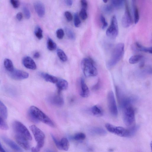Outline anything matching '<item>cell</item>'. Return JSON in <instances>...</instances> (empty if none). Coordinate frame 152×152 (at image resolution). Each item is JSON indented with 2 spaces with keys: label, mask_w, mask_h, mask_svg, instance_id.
<instances>
[{
  "label": "cell",
  "mask_w": 152,
  "mask_h": 152,
  "mask_svg": "<svg viewBox=\"0 0 152 152\" xmlns=\"http://www.w3.org/2000/svg\"><path fill=\"white\" fill-rule=\"evenodd\" d=\"M28 117L30 121L35 123L39 121L54 127L55 125L52 120L38 108L34 106H31L28 113Z\"/></svg>",
  "instance_id": "obj_1"
},
{
  "label": "cell",
  "mask_w": 152,
  "mask_h": 152,
  "mask_svg": "<svg viewBox=\"0 0 152 152\" xmlns=\"http://www.w3.org/2000/svg\"><path fill=\"white\" fill-rule=\"evenodd\" d=\"M124 45L122 43L117 44L115 47L106 66L109 69L114 66L121 60L124 52Z\"/></svg>",
  "instance_id": "obj_2"
},
{
  "label": "cell",
  "mask_w": 152,
  "mask_h": 152,
  "mask_svg": "<svg viewBox=\"0 0 152 152\" xmlns=\"http://www.w3.org/2000/svg\"><path fill=\"white\" fill-rule=\"evenodd\" d=\"M83 73L86 77H94L97 75L98 72L93 60L89 58H85L82 59L81 63Z\"/></svg>",
  "instance_id": "obj_3"
},
{
  "label": "cell",
  "mask_w": 152,
  "mask_h": 152,
  "mask_svg": "<svg viewBox=\"0 0 152 152\" xmlns=\"http://www.w3.org/2000/svg\"><path fill=\"white\" fill-rule=\"evenodd\" d=\"M12 128L15 134L23 137L28 140H31L32 137L29 131L22 123L15 121L12 123Z\"/></svg>",
  "instance_id": "obj_4"
},
{
  "label": "cell",
  "mask_w": 152,
  "mask_h": 152,
  "mask_svg": "<svg viewBox=\"0 0 152 152\" xmlns=\"http://www.w3.org/2000/svg\"><path fill=\"white\" fill-rule=\"evenodd\" d=\"M124 122L127 126H131L135 120V111L131 105H128L122 109Z\"/></svg>",
  "instance_id": "obj_5"
},
{
  "label": "cell",
  "mask_w": 152,
  "mask_h": 152,
  "mask_svg": "<svg viewBox=\"0 0 152 152\" xmlns=\"http://www.w3.org/2000/svg\"><path fill=\"white\" fill-rule=\"evenodd\" d=\"M105 126L109 132L118 136L127 137L131 135L129 130L123 127L115 126L108 123L105 124Z\"/></svg>",
  "instance_id": "obj_6"
},
{
  "label": "cell",
  "mask_w": 152,
  "mask_h": 152,
  "mask_svg": "<svg viewBox=\"0 0 152 152\" xmlns=\"http://www.w3.org/2000/svg\"><path fill=\"white\" fill-rule=\"evenodd\" d=\"M118 28L117 18L115 15L111 18L110 26L106 31L107 36L111 38H115L118 35Z\"/></svg>",
  "instance_id": "obj_7"
},
{
  "label": "cell",
  "mask_w": 152,
  "mask_h": 152,
  "mask_svg": "<svg viewBox=\"0 0 152 152\" xmlns=\"http://www.w3.org/2000/svg\"><path fill=\"white\" fill-rule=\"evenodd\" d=\"M107 102L110 113L113 116L116 117L118 114V110L114 94L112 91H109L107 94Z\"/></svg>",
  "instance_id": "obj_8"
},
{
  "label": "cell",
  "mask_w": 152,
  "mask_h": 152,
  "mask_svg": "<svg viewBox=\"0 0 152 152\" xmlns=\"http://www.w3.org/2000/svg\"><path fill=\"white\" fill-rule=\"evenodd\" d=\"M125 11L121 20L123 26L124 28L130 26L132 23V19L127 1H125Z\"/></svg>",
  "instance_id": "obj_9"
},
{
  "label": "cell",
  "mask_w": 152,
  "mask_h": 152,
  "mask_svg": "<svg viewBox=\"0 0 152 152\" xmlns=\"http://www.w3.org/2000/svg\"><path fill=\"white\" fill-rule=\"evenodd\" d=\"M35 140L37 144L44 145L45 135L44 133L35 125H33L30 127Z\"/></svg>",
  "instance_id": "obj_10"
},
{
  "label": "cell",
  "mask_w": 152,
  "mask_h": 152,
  "mask_svg": "<svg viewBox=\"0 0 152 152\" xmlns=\"http://www.w3.org/2000/svg\"><path fill=\"white\" fill-rule=\"evenodd\" d=\"M11 77L15 80H20L27 78L29 77V74L27 72L23 70L14 69L10 72Z\"/></svg>",
  "instance_id": "obj_11"
},
{
  "label": "cell",
  "mask_w": 152,
  "mask_h": 152,
  "mask_svg": "<svg viewBox=\"0 0 152 152\" xmlns=\"http://www.w3.org/2000/svg\"><path fill=\"white\" fill-rule=\"evenodd\" d=\"M49 101L51 104L57 106H62L64 103V100L60 93L54 94L50 97Z\"/></svg>",
  "instance_id": "obj_12"
},
{
  "label": "cell",
  "mask_w": 152,
  "mask_h": 152,
  "mask_svg": "<svg viewBox=\"0 0 152 152\" xmlns=\"http://www.w3.org/2000/svg\"><path fill=\"white\" fill-rule=\"evenodd\" d=\"M15 139L17 143L22 148L26 150H29L30 148V145L28 140L26 138L15 134Z\"/></svg>",
  "instance_id": "obj_13"
},
{
  "label": "cell",
  "mask_w": 152,
  "mask_h": 152,
  "mask_svg": "<svg viewBox=\"0 0 152 152\" xmlns=\"http://www.w3.org/2000/svg\"><path fill=\"white\" fill-rule=\"evenodd\" d=\"M22 63L24 66L27 68L35 70L37 68L36 63L33 59L30 57L26 56L23 59Z\"/></svg>",
  "instance_id": "obj_14"
},
{
  "label": "cell",
  "mask_w": 152,
  "mask_h": 152,
  "mask_svg": "<svg viewBox=\"0 0 152 152\" xmlns=\"http://www.w3.org/2000/svg\"><path fill=\"white\" fill-rule=\"evenodd\" d=\"M1 138L4 142L13 150L18 152H23L22 149L13 141L4 136Z\"/></svg>",
  "instance_id": "obj_15"
},
{
  "label": "cell",
  "mask_w": 152,
  "mask_h": 152,
  "mask_svg": "<svg viewBox=\"0 0 152 152\" xmlns=\"http://www.w3.org/2000/svg\"><path fill=\"white\" fill-rule=\"evenodd\" d=\"M80 94L82 97H88L89 95V89L85 82L83 78H81L80 80Z\"/></svg>",
  "instance_id": "obj_16"
},
{
  "label": "cell",
  "mask_w": 152,
  "mask_h": 152,
  "mask_svg": "<svg viewBox=\"0 0 152 152\" xmlns=\"http://www.w3.org/2000/svg\"><path fill=\"white\" fill-rule=\"evenodd\" d=\"M34 7L37 13L40 17H43L45 13V8L43 4L40 1H37L34 4Z\"/></svg>",
  "instance_id": "obj_17"
},
{
  "label": "cell",
  "mask_w": 152,
  "mask_h": 152,
  "mask_svg": "<svg viewBox=\"0 0 152 152\" xmlns=\"http://www.w3.org/2000/svg\"><path fill=\"white\" fill-rule=\"evenodd\" d=\"M56 86L58 89V92L60 93L62 90L66 89L68 87V83L64 79H58L56 83Z\"/></svg>",
  "instance_id": "obj_18"
},
{
  "label": "cell",
  "mask_w": 152,
  "mask_h": 152,
  "mask_svg": "<svg viewBox=\"0 0 152 152\" xmlns=\"http://www.w3.org/2000/svg\"><path fill=\"white\" fill-rule=\"evenodd\" d=\"M40 75L46 81L51 83H56L58 80L56 77L47 73H41Z\"/></svg>",
  "instance_id": "obj_19"
},
{
  "label": "cell",
  "mask_w": 152,
  "mask_h": 152,
  "mask_svg": "<svg viewBox=\"0 0 152 152\" xmlns=\"http://www.w3.org/2000/svg\"><path fill=\"white\" fill-rule=\"evenodd\" d=\"M91 112L93 115L97 117L102 116L103 114V111L99 106L95 105L91 108Z\"/></svg>",
  "instance_id": "obj_20"
},
{
  "label": "cell",
  "mask_w": 152,
  "mask_h": 152,
  "mask_svg": "<svg viewBox=\"0 0 152 152\" xmlns=\"http://www.w3.org/2000/svg\"><path fill=\"white\" fill-rule=\"evenodd\" d=\"M132 5L134 13V22L135 24H137L138 22L139 18V14L138 8L136 5L135 1H132Z\"/></svg>",
  "instance_id": "obj_21"
},
{
  "label": "cell",
  "mask_w": 152,
  "mask_h": 152,
  "mask_svg": "<svg viewBox=\"0 0 152 152\" xmlns=\"http://www.w3.org/2000/svg\"><path fill=\"white\" fill-rule=\"evenodd\" d=\"M4 65L6 70L10 72H12L14 69L13 63L9 59H4Z\"/></svg>",
  "instance_id": "obj_22"
},
{
  "label": "cell",
  "mask_w": 152,
  "mask_h": 152,
  "mask_svg": "<svg viewBox=\"0 0 152 152\" xmlns=\"http://www.w3.org/2000/svg\"><path fill=\"white\" fill-rule=\"evenodd\" d=\"M0 115L4 119H7L8 116L7 108L4 104L0 100Z\"/></svg>",
  "instance_id": "obj_23"
},
{
  "label": "cell",
  "mask_w": 152,
  "mask_h": 152,
  "mask_svg": "<svg viewBox=\"0 0 152 152\" xmlns=\"http://www.w3.org/2000/svg\"><path fill=\"white\" fill-rule=\"evenodd\" d=\"M111 5L113 8L120 9L122 7L125 5L124 0H111Z\"/></svg>",
  "instance_id": "obj_24"
},
{
  "label": "cell",
  "mask_w": 152,
  "mask_h": 152,
  "mask_svg": "<svg viewBox=\"0 0 152 152\" xmlns=\"http://www.w3.org/2000/svg\"><path fill=\"white\" fill-rule=\"evenodd\" d=\"M60 144L61 150L65 151H67L69 148V142L66 138H63L60 141Z\"/></svg>",
  "instance_id": "obj_25"
},
{
  "label": "cell",
  "mask_w": 152,
  "mask_h": 152,
  "mask_svg": "<svg viewBox=\"0 0 152 152\" xmlns=\"http://www.w3.org/2000/svg\"><path fill=\"white\" fill-rule=\"evenodd\" d=\"M136 46L140 51L151 54L152 53V47H145L138 42H136Z\"/></svg>",
  "instance_id": "obj_26"
},
{
  "label": "cell",
  "mask_w": 152,
  "mask_h": 152,
  "mask_svg": "<svg viewBox=\"0 0 152 152\" xmlns=\"http://www.w3.org/2000/svg\"><path fill=\"white\" fill-rule=\"evenodd\" d=\"M142 56L140 55H136L131 56L129 58V62L132 64L138 62L142 58Z\"/></svg>",
  "instance_id": "obj_27"
},
{
  "label": "cell",
  "mask_w": 152,
  "mask_h": 152,
  "mask_svg": "<svg viewBox=\"0 0 152 152\" xmlns=\"http://www.w3.org/2000/svg\"><path fill=\"white\" fill-rule=\"evenodd\" d=\"M47 47L50 51H53L57 47L56 43L50 38H48L47 41Z\"/></svg>",
  "instance_id": "obj_28"
},
{
  "label": "cell",
  "mask_w": 152,
  "mask_h": 152,
  "mask_svg": "<svg viewBox=\"0 0 152 152\" xmlns=\"http://www.w3.org/2000/svg\"><path fill=\"white\" fill-rule=\"evenodd\" d=\"M57 53L58 56L61 61L64 62L67 61V56L62 50L60 49H58Z\"/></svg>",
  "instance_id": "obj_29"
},
{
  "label": "cell",
  "mask_w": 152,
  "mask_h": 152,
  "mask_svg": "<svg viewBox=\"0 0 152 152\" xmlns=\"http://www.w3.org/2000/svg\"><path fill=\"white\" fill-rule=\"evenodd\" d=\"M65 31L67 37L70 39L74 40L75 38V33L70 28L66 27L65 28Z\"/></svg>",
  "instance_id": "obj_30"
},
{
  "label": "cell",
  "mask_w": 152,
  "mask_h": 152,
  "mask_svg": "<svg viewBox=\"0 0 152 152\" xmlns=\"http://www.w3.org/2000/svg\"><path fill=\"white\" fill-rule=\"evenodd\" d=\"M94 133L99 135H105L106 132L103 129L99 127H95L93 128L91 130Z\"/></svg>",
  "instance_id": "obj_31"
},
{
  "label": "cell",
  "mask_w": 152,
  "mask_h": 152,
  "mask_svg": "<svg viewBox=\"0 0 152 152\" xmlns=\"http://www.w3.org/2000/svg\"><path fill=\"white\" fill-rule=\"evenodd\" d=\"M34 33L36 36L39 39H41L43 38L42 30L39 26H37L36 28Z\"/></svg>",
  "instance_id": "obj_32"
},
{
  "label": "cell",
  "mask_w": 152,
  "mask_h": 152,
  "mask_svg": "<svg viewBox=\"0 0 152 152\" xmlns=\"http://www.w3.org/2000/svg\"><path fill=\"white\" fill-rule=\"evenodd\" d=\"M4 119L0 115V129L4 130H7L8 129L9 127Z\"/></svg>",
  "instance_id": "obj_33"
},
{
  "label": "cell",
  "mask_w": 152,
  "mask_h": 152,
  "mask_svg": "<svg viewBox=\"0 0 152 152\" xmlns=\"http://www.w3.org/2000/svg\"><path fill=\"white\" fill-rule=\"evenodd\" d=\"M85 134L82 132H79L73 136V139L76 140H82L86 138Z\"/></svg>",
  "instance_id": "obj_34"
},
{
  "label": "cell",
  "mask_w": 152,
  "mask_h": 152,
  "mask_svg": "<svg viewBox=\"0 0 152 152\" xmlns=\"http://www.w3.org/2000/svg\"><path fill=\"white\" fill-rule=\"evenodd\" d=\"M113 8L111 5H104L102 8V10L103 12L106 14H110L111 13L113 10Z\"/></svg>",
  "instance_id": "obj_35"
},
{
  "label": "cell",
  "mask_w": 152,
  "mask_h": 152,
  "mask_svg": "<svg viewBox=\"0 0 152 152\" xmlns=\"http://www.w3.org/2000/svg\"><path fill=\"white\" fill-rule=\"evenodd\" d=\"M74 24L76 27H79L81 24V21L77 13H76L74 16Z\"/></svg>",
  "instance_id": "obj_36"
},
{
  "label": "cell",
  "mask_w": 152,
  "mask_h": 152,
  "mask_svg": "<svg viewBox=\"0 0 152 152\" xmlns=\"http://www.w3.org/2000/svg\"><path fill=\"white\" fill-rule=\"evenodd\" d=\"M80 15L82 19L86 20L88 17L86 9L82 8L80 12Z\"/></svg>",
  "instance_id": "obj_37"
},
{
  "label": "cell",
  "mask_w": 152,
  "mask_h": 152,
  "mask_svg": "<svg viewBox=\"0 0 152 152\" xmlns=\"http://www.w3.org/2000/svg\"><path fill=\"white\" fill-rule=\"evenodd\" d=\"M56 34L57 38L59 39H61L64 37V33L63 30L60 28L57 30Z\"/></svg>",
  "instance_id": "obj_38"
},
{
  "label": "cell",
  "mask_w": 152,
  "mask_h": 152,
  "mask_svg": "<svg viewBox=\"0 0 152 152\" xmlns=\"http://www.w3.org/2000/svg\"><path fill=\"white\" fill-rule=\"evenodd\" d=\"M100 19L102 24V28L103 29L105 28L107 26L108 24L104 17L101 15L100 16Z\"/></svg>",
  "instance_id": "obj_39"
},
{
  "label": "cell",
  "mask_w": 152,
  "mask_h": 152,
  "mask_svg": "<svg viewBox=\"0 0 152 152\" xmlns=\"http://www.w3.org/2000/svg\"><path fill=\"white\" fill-rule=\"evenodd\" d=\"M23 11L26 18L27 19H29L31 17V14L28 8L24 7L23 8Z\"/></svg>",
  "instance_id": "obj_40"
},
{
  "label": "cell",
  "mask_w": 152,
  "mask_h": 152,
  "mask_svg": "<svg viewBox=\"0 0 152 152\" xmlns=\"http://www.w3.org/2000/svg\"><path fill=\"white\" fill-rule=\"evenodd\" d=\"M51 135L56 147L58 148L61 150L60 141H59L52 134H51Z\"/></svg>",
  "instance_id": "obj_41"
},
{
  "label": "cell",
  "mask_w": 152,
  "mask_h": 152,
  "mask_svg": "<svg viewBox=\"0 0 152 152\" xmlns=\"http://www.w3.org/2000/svg\"><path fill=\"white\" fill-rule=\"evenodd\" d=\"M10 2L12 6L15 8H17L20 5V2L18 0H11Z\"/></svg>",
  "instance_id": "obj_42"
},
{
  "label": "cell",
  "mask_w": 152,
  "mask_h": 152,
  "mask_svg": "<svg viewBox=\"0 0 152 152\" xmlns=\"http://www.w3.org/2000/svg\"><path fill=\"white\" fill-rule=\"evenodd\" d=\"M64 15L67 20L69 21H72V15L69 12L66 11L65 12Z\"/></svg>",
  "instance_id": "obj_43"
},
{
  "label": "cell",
  "mask_w": 152,
  "mask_h": 152,
  "mask_svg": "<svg viewBox=\"0 0 152 152\" xmlns=\"http://www.w3.org/2000/svg\"><path fill=\"white\" fill-rule=\"evenodd\" d=\"M100 81L98 80L96 83L92 87V89L95 91L97 90L100 88Z\"/></svg>",
  "instance_id": "obj_44"
},
{
  "label": "cell",
  "mask_w": 152,
  "mask_h": 152,
  "mask_svg": "<svg viewBox=\"0 0 152 152\" xmlns=\"http://www.w3.org/2000/svg\"><path fill=\"white\" fill-rule=\"evenodd\" d=\"M82 8L86 9L88 7V3L86 1L82 0L80 1Z\"/></svg>",
  "instance_id": "obj_45"
},
{
  "label": "cell",
  "mask_w": 152,
  "mask_h": 152,
  "mask_svg": "<svg viewBox=\"0 0 152 152\" xmlns=\"http://www.w3.org/2000/svg\"><path fill=\"white\" fill-rule=\"evenodd\" d=\"M16 18L18 21H21L23 18V15L20 12H18L16 15Z\"/></svg>",
  "instance_id": "obj_46"
},
{
  "label": "cell",
  "mask_w": 152,
  "mask_h": 152,
  "mask_svg": "<svg viewBox=\"0 0 152 152\" xmlns=\"http://www.w3.org/2000/svg\"><path fill=\"white\" fill-rule=\"evenodd\" d=\"M40 149L36 146L35 147H33L31 148V152H39Z\"/></svg>",
  "instance_id": "obj_47"
},
{
  "label": "cell",
  "mask_w": 152,
  "mask_h": 152,
  "mask_svg": "<svg viewBox=\"0 0 152 152\" xmlns=\"http://www.w3.org/2000/svg\"><path fill=\"white\" fill-rule=\"evenodd\" d=\"M66 4L69 6H71L72 4V1L71 0H67L65 1Z\"/></svg>",
  "instance_id": "obj_48"
},
{
  "label": "cell",
  "mask_w": 152,
  "mask_h": 152,
  "mask_svg": "<svg viewBox=\"0 0 152 152\" xmlns=\"http://www.w3.org/2000/svg\"><path fill=\"white\" fill-rule=\"evenodd\" d=\"M40 55L39 53L38 52H35L33 55V57L35 58H37L39 57Z\"/></svg>",
  "instance_id": "obj_49"
},
{
  "label": "cell",
  "mask_w": 152,
  "mask_h": 152,
  "mask_svg": "<svg viewBox=\"0 0 152 152\" xmlns=\"http://www.w3.org/2000/svg\"><path fill=\"white\" fill-rule=\"evenodd\" d=\"M0 152H6L0 142Z\"/></svg>",
  "instance_id": "obj_50"
},
{
  "label": "cell",
  "mask_w": 152,
  "mask_h": 152,
  "mask_svg": "<svg viewBox=\"0 0 152 152\" xmlns=\"http://www.w3.org/2000/svg\"><path fill=\"white\" fill-rule=\"evenodd\" d=\"M44 152H57L54 151H53L52 150L50 149H46Z\"/></svg>",
  "instance_id": "obj_51"
},
{
  "label": "cell",
  "mask_w": 152,
  "mask_h": 152,
  "mask_svg": "<svg viewBox=\"0 0 152 152\" xmlns=\"http://www.w3.org/2000/svg\"><path fill=\"white\" fill-rule=\"evenodd\" d=\"M103 1L105 3H106L108 1L107 0H103Z\"/></svg>",
  "instance_id": "obj_52"
}]
</instances>
